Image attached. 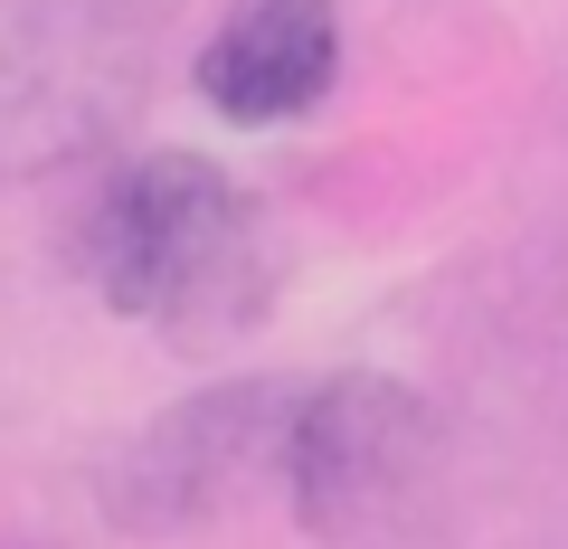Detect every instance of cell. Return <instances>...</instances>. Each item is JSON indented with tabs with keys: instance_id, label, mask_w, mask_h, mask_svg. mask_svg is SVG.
I'll return each mask as SVG.
<instances>
[{
	"instance_id": "1",
	"label": "cell",
	"mask_w": 568,
	"mask_h": 549,
	"mask_svg": "<svg viewBox=\"0 0 568 549\" xmlns=\"http://www.w3.org/2000/svg\"><path fill=\"white\" fill-rule=\"evenodd\" d=\"M77 275L114 323L200 342L256 294V200L227 162L190 143H152L95 181L77 218Z\"/></svg>"
},
{
	"instance_id": "2",
	"label": "cell",
	"mask_w": 568,
	"mask_h": 549,
	"mask_svg": "<svg viewBox=\"0 0 568 549\" xmlns=\"http://www.w3.org/2000/svg\"><path fill=\"white\" fill-rule=\"evenodd\" d=\"M284 388L294 379H209L171 398L162 417H142L95 474L104 521L142 530V540H181V530L227 521L246 492H275Z\"/></svg>"
},
{
	"instance_id": "3",
	"label": "cell",
	"mask_w": 568,
	"mask_h": 549,
	"mask_svg": "<svg viewBox=\"0 0 568 549\" xmlns=\"http://www.w3.org/2000/svg\"><path fill=\"white\" fill-rule=\"evenodd\" d=\"M426 446H436V417L388 369L294 379L284 388V427H275V492L304 540H351L417 484Z\"/></svg>"
},
{
	"instance_id": "4",
	"label": "cell",
	"mask_w": 568,
	"mask_h": 549,
	"mask_svg": "<svg viewBox=\"0 0 568 549\" xmlns=\"http://www.w3.org/2000/svg\"><path fill=\"white\" fill-rule=\"evenodd\" d=\"M351 58L342 0H227L219 29L200 39V104L237 133H284L313 104H332Z\"/></svg>"
},
{
	"instance_id": "5",
	"label": "cell",
	"mask_w": 568,
	"mask_h": 549,
	"mask_svg": "<svg viewBox=\"0 0 568 549\" xmlns=\"http://www.w3.org/2000/svg\"><path fill=\"white\" fill-rule=\"evenodd\" d=\"M58 20H123V10H152V0H39Z\"/></svg>"
}]
</instances>
